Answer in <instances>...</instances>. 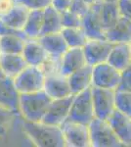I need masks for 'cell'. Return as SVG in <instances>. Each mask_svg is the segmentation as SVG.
Returning <instances> with one entry per match:
<instances>
[{"mask_svg": "<svg viewBox=\"0 0 131 147\" xmlns=\"http://www.w3.org/2000/svg\"><path fill=\"white\" fill-rule=\"evenodd\" d=\"M23 131L34 145L39 147L66 146L61 127L43 122L23 121Z\"/></svg>", "mask_w": 131, "mask_h": 147, "instance_id": "1", "label": "cell"}, {"mask_svg": "<svg viewBox=\"0 0 131 147\" xmlns=\"http://www.w3.org/2000/svg\"><path fill=\"white\" fill-rule=\"evenodd\" d=\"M52 99L44 90L21 93L19 97V114L24 120L41 122Z\"/></svg>", "mask_w": 131, "mask_h": 147, "instance_id": "2", "label": "cell"}, {"mask_svg": "<svg viewBox=\"0 0 131 147\" xmlns=\"http://www.w3.org/2000/svg\"><path fill=\"white\" fill-rule=\"evenodd\" d=\"M19 93H30L43 90L45 82L44 67L28 65L13 79Z\"/></svg>", "mask_w": 131, "mask_h": 147, "instance_id": "3", "label": "cell"}, {"mask_svg": "<svg viewBox=\"0 0 131 147\" xmlns=\"http://www.w3.org/2000/svg\"><path fill=\"white\" fill-rule=\"evenodd\" d=\"M58 62L56 66L50 67L48 63L44 66L45 82L43 90L48 94L51 99L63 98L73 94L68 77L59 71Z\"/></svg>", "mask_w": 131, "mask_h": 147, "instance_id": "4", "label": "cell"}, {"mask_svg": "<svg viewBox=\"0 0 131 147\" xmlns=\"http://www.w3.org/2000/svg\"><path fill=\"white\" fill-rule=\"evenodd\" d=\"M90 146L92 147H120V141L114 132L108 120L94 118L88 124Z\"/></svg>", "mask_w": 131, "mask_h": 147, "instance_id": "5", "label": "cell"}, {"mask_svg": "<svg viewBox=\"0 0 131 147\" xmlns=\"http://www.w3.org/2000/svg\"><path fill=\"white\" fill-rule=\"evenodd\" d=\"M94 118L95 113L91 96V87L77 94H73L68 119L88 125Z\"/></svg>", "mask_w": 131, "mask_h": 147, "instance_id": "6", "label": "cell"}, {"mask_svg": "<svg viewBox=\"0 0 131 147\" xmlns=\"http://www.w3.org/2000/svg\"><path fill=\"white\" fill-rule=\"evenodd\" d=\"M120 80L121 72L108 62L92 66V86L116 90Z\"/></svg>", "mask_w": 131, "mask_h": 147, "instance_id": "7", "label": "cell"}, {"mask_svg": "<svg viewBox=\"0 0 131 147\" xmlns=\"http://www.w3.org/2000/svg\"><path fill=\"white\" fill-rule=\"evenodd\" d=\"M95 118L108 120L116 110V90L91 86Z\"/></svg>", "mask_w": 131, "mask_h": 147, "instance_id": "8", "label": "cell"}, {"mask_svg": "<svg viewBox=\"0 0 131 147\" xmlns=\"http://www.w3.org/2000/svg\"><path fill=\"white\" fill-rule=\"evenodd\" d=\"M66 146L88 147L90 146V137L88 125L73 122L67 119L61 125Z\"/></svg>", "mask_w": 131, "mask_h": 147, "instance_id": "9", "label": "cell"}, {"mask_svg": "<svg viewBox=\"0 0 131 147\" xmlns=\"http://www.w3.org/2000/svg\"><path fill=\"white\" fill-rule=\"evenodd\" d=\"M101 0H97L82 16V28L88 38H105V28L101 18Z\"/></svg>", "mask_w": 131, "mask_h": 147, "instance_id": "10", "label": "cell"}, {"mask_svg": "<svg viewBox=\"0 0 131 147\" xmlns=\"http://www.w3.org/2000/svg\"><path fill=\"white\" fill-rule=\"evenodd\" d=\"M113 45L114 43L106 38H88L86 43L82 47L88 65L94 66L107 62Z\"/></svg>", "mask_w": 131, "mask_h": 147, "instance_id": "11", "label": "cell"}, {"mask_svg": "<svg viewBox=\"0 0 131 147\" xmlns=\"http://www.w3.org/2000/svg\"><path fill=\"white\" fill-rule=\"evenodd\" d=\"M73 98V94L63 97V98L52 99L51 103L47 109V112L41 122L48 125L60 127L69 118Z\"/></svg>", "mask_w": 131, "mask_h": 147, "instance_id": "12", "label": "cell"}, {"mask_svg": "<svg viewBox=\"0 0 131 147\" xmlns=\"http://www.w3.org/2000/svg\"><path fill=\"white\" fill-rule=\"evenodd\" d=\"M87 64L81 47H69L68 50L59 59L58 68L63 75L69 76Z\"/></svg>", "mask_w": 131, "mask_h": 147, "instance_id": "13", "label": "cell"}, {"mask_svg": "<svg viewBox=\"0 0 131 147\" xmlns=\"http://www.w3.org/2000/svg\"><path fill=\"white\" fill-rule=\"evenodd\" d=\"M108 122L122 146L131 145V116L116 109Z\"/></svg>", "mask_w": 131, "mask_h": 147, "instance_id": "14", "label": "cell"}, {"mask_svg": "<svg viewBox=\"0 0 131 147\" xmlns=\"http://www.w3.org/2000/svg\"><path fill=\"white\" fill-rule=\"evenodd\" d=\"M22 55L28 65L44 67L50 57L38 38H28L25 42Z\"/></svg>", "mask_w": 131, "mask_h": 147, "instance_id": "15", "label": "cell"}, {"mask_svg": "<svg viewBox=\"0 0 131 147\" xmlns=\"http://www.w3.org/2000/svg\"><path fill=\"white\" fill-rule=\"evenodd\" d=\"M38 39L52 60L59 61L62 55L69 48L61 32L43 34Z\"/></svg>", "mask_w": 131, "mask_h": 147, "instance_id": "16", "label": "cell"}, {"mask_svg": "<svg viewBox=\"0 0 131 147\" xmlns=\"http://www.w3.org/2000/svg\"><path fill=\"white\" fill-rule=\"evenodd\" d=\"M20 93L16 89L13 79L0 78V105L19 114Z\"/></svg>", "mask_w": 131, "mask_h": 147, "instance_id": "17", "label": "cell"}, {"mask_svg": "<svg viewBox=\"0 0 131 147\" xmlns=\"http://www.w3.org/2000/svg\"><path fill=\"white\" fill-rule=\"evenodd\" d=\"M107 62L122 72L131 64V48L129 42L114 43Z\"/></svg>", "mask_w": 131, "mask_h": 147, "instance_id": "18", "label": "cell"}, {"mask_svg": "<svg viewBox=\"0 0 131 147\" xmlns=\"http://www.w3.org/2000/svg\"><path fill=\"white\" fill-rule=\"evenodd\" d=\"M105 38L112 43L129 42L131 40V21L120 16L115 25L105 32Z\"/></svg>", "mask_w": 131, "mask_h": 147, "instance_id": "19", "label": "cell"}, {"mask_svg": "<svg viewBox=\"0 0 131 147\" xmlns=\"http://www.w3.org/2000/svg\"><path fill=\"white\" fill-rule=\"evenodd\" d=\"M73 94H77L92 86V66L86 64L68 77Z\"/></svg>", "mask_w": 131, "mask_h": 147, "instance_id": "20", "label": "cell"}, {"mask_svg": "<svg viewBox=\"0 0 131 147\" xmlns=\"http://www.w3.org/2000/svg\"><path fill=\"white\" fill-rule=\"evenodd\" d=\"M0 66L5 77L14 79L28 66L22 54L0 53Z\"/></svg>", "mask_w": 131, "mask_h": 147, "instance_id": "21", "label": "cell"}, {"mask_svg": "<svg viewBox=\"0 0 131 147\" xmlns=\"http://www.w3.org/2000/svg\"><path fill=\"white\" fill-rule=\"evenodd\" d=\"M43 27V10H30L23 28L28 38H39Z\"/></svg>", "mask_w": 131, "mask_h": 147, "instance_id": "22", "label": "cell"}, {"mask_svg": "<svg viewBox=\"0 0 131 147\" xmlns=\"http://www.w3.org/2000/svg\"><path fill=\"white\" fill-rule=\"evenodd\" d=\"M28 13L30 10H28L26 7L16 3V5L8 14H6L3 17H0V19L11 28H14L16 30H23L25 24L27 22Z\"/></svg>", "mask_w": 131, "mask_h": 147, "instance_id": "23", "label": "cell"}, {"mask_svg": "<svg viewBox=\"0 0 131 147\" xmlns=\"http://www.w3.org/2000/svg\"><path fill=\"white\" fill-rule=\"evenodd\" d=\"M63 28L61 13L50 5L43 10V27L41 35L61 32Z\"/></svg>", "mask_w": 131, "mask_h": 147, "instance_id": "24", "label": "cell"}, {"mask_svg": "<svg viewBox=\"0 0 131 147\" xmlns=\"http://www.w3.org/2000/svg\"><path fill=\"white\" fill-rule=\"evenodd\" d=\"M27 38L17 34L2 35L0 39V53L22 54Z\"/></svg>", "mask_w": 131, "mask_h": 147, "instance_id": "25", "label": "cell"}, {"mask_svg": "<svg viewBox=\"0 0 131 147\" xmlns=\"http://www.w3.org/2000/svg\"><path fill=\"white\" fill-rule=\"evenodd\" d=\"M69 47H82L86 43L88 37L82 27L63 28L61 30Z\"/></svg>", "mask_w": 131, "mask_h": 147, "instance_id": "26", "label": "cell"}, {"mask_svg": "<svg viewBox=\"0 0 131 147\" xmlns=\"http://www.w3.org/2000/svg\"><path fill=\"white\" fill-rule=\"evenodd\" d=\"M120 17V11H118V3H108V2H102L101 5V18L105 32L113 27L116 24L118 18Z\"/></svg>", "mask_w": 131, "mask_h": 147, "instance_id": "27", "label": "cell"}, {"mask_svg": "<svg viewBox=\"0 0 131 147\" xmlns=\"http://www.w3.org/2000/svg\"><path fill=\"white\" fill-rule=\"evenodd\" d=\"M116 109L131 116V91L116 90Z\"/></svg>", "mask_w": 131, "mask_h": 147, "instance_id": "28", "label": "cell"}, {"mask_svg": "<svg viewBox=\"0 0 131 147\" xmlns=\"http://www.w3.org/2000/svg\"><path fill=\"white\" fill-rule=\"evenodd\" d=\"M16 112L0 105V136H5L15 119Z\"/></svg>", "mask_w": 131, "mask_h": 147, "instance_id": "29", "label": "cell"}, {"mask_svg": "<svg viewBox=\"0 0 131 147\" xmlns=\"http://www.w3.org/2000/svg\"><path fill=\"white\" fill-rule=\"evenodd\" d=\"M62 25L63 28H77L82 27V16L79 14L75 13V11L67 10L65 12H62Z\"/></svg>", "mask_w": 131, "mask_h": 147, "instance_id": "30", "label": "cell"}, {"mask_svg": "<svg viewBox=\"0 0 131 147\" xmlns=\"http://www.w3.org/2000/svg\"><path fill=\"white\" fill-rule=\"evenodd\" d=\"M16 3L28 10H44L52 4V0H16Z\"/></svg>", "mask_w": 131, "mask_h": 147, "instance_id": "31", "label": "cell"}, {"mask_svg": "<svg viewBox=\"0 0 131 147\" xmlns=\"http://www.w3.org/2000/svg\"><path fill=\"white\" fill-rule=\"evenodd\" d=\"M118 89V90L131 91V64L121 72V80Z\"/></svg>", "mask_w": 131, "mask_h": 147, "instance_id": "32", "label": "cell"}, {"mask_svg": "<svg viewBox=\"0 0 131 147\" xmlns=\"http://www.w3.org/2000/svg\"><path fill=\"white\" fill-rule=\"evenodd\" d=\"M118 7L121 17L131 21V0H120L118 2Z\"/></svg>", "mask_w": 131, "mask_h": 147, "instance_id": "33", "label": "cell"}, {"mask_svg": "<svg viewBox=\"0 0 131 147\" xmlns=\"http://www.w3.org/2000/svg\"><path fill=\"white\" fill-rule=\"evenodd\" d=\"M89 5H87L82 0H71V10L75 11V13L79 14L80 16H83L89 9Z\"/></svg>", "mask_w": 131, "mask_h": 147, "instance_id": "34", "label": "cell"}, {"mask_svg": "<svg viewBox=\"0 0 131 147\" xmlns=\"http://www.w3.org/2000/svg\"><path fill=\"white\" fill-rule=\"evenodd\" d=\"M7 34L21 35V36L28 39V37L26 36V34H24L23 30H14V28H11L10 27H8L6 24H4L2 22V20L0 19V36H2V35H7Z\"/></svg>", "mask_w": 131, "mask_h": 147, "instance_id": "35", "label": "cell"}, {"mask_svg": "<svg viewBox=\"0 0 131 147\" xmlns=\"http://www.w3.org/2000/svg\"><path fill=\"white\" fill-rule=\"evenodd\" d=\"M16 5V0H0V17L8 14Z\"/></svg>", "mask_w": 131, "mask_h": 147, "instance_id": "36", "label": "cell"}, {"mask_svg": "<svg viewBox=\"0 0 131 147\" xmlns=\"http://www.w3.org/2000/svg\"><path fill=\"white\" fill-rule=\"evenodd\" d=\"M51 5L55 9H57L60 13H62V12H65L71 9V0H52Z\"/></svg>", "mask_w": 131, "mask_h": 147, "instance_id": "37", "label": "cell"}, {"mask_svg": "<svg viewBox=\"0 0 131 147\" xmlns=\"http://www.w3.org/2000/svg\"><path fill=\"white\" fill-rule=\"evenodd\" d=\"M83 2H85V3L87 4V5H89V6H91L93 3H95V2L97 1V0H82Z\"/></svg>", "mask_w": 131, "mask_h": 147, "instance_id": "38", "label": "cell"}, {"mask_svg": "<svg viewBox=\"0 0 131 147\" xmlns=\"http://www.w3.org/2000/svg\"><path fill=\"white\" fill-rule=\"evenodd\" d=\"M102 2H108V3H118L120 0H101Z\"/></svg>", "mask_w": 131, "mask_h": 147, "instance_id": "39", "label": "cell"}, {"mask_svg": "<svg viewBox=\"0 0 131 147\" xmlns=\"http://www.w3.org/2000/svg\"><path fill=\"white\" fill-rule=\"evenodd\" d=\"M5 77V75L3 74V72H2V69H1V66H0V78H4Z\"/></svg>", "mask_w": 131, "mask_h": 147, "instance_id": "40", "label": "cell"}, {"mask_svg": "<svg viewBox=\"0 0 131 147\" xmlns=\"http://www.w3.org/2000/svg\"><path fill=\"white\" fill-rule=\"evenodd\" d=\"M129 45H130V48H131V40L129 41Z\"/></svg>", "mask_w": 131, "mask_h": 147, "instance_id": "41", "label": "cell"}, {"mask_svg": "<svg viewBox=\"0 0 131 147\" xmlns=\"http://www.w3.org/2000/svg\"><path fill=\"white\" fill-rule=\"evenodd\" d=\"M0 39H1V36H0Z\"/></svg>", "mask_w": 131, "mask_h": 147, "instance_id": "42", "label": "cell"}]
</instances>
